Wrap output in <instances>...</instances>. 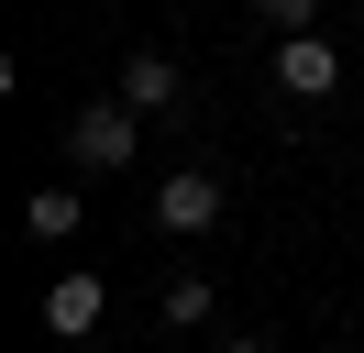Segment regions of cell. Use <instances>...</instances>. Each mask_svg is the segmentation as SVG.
<instances>
[{"label":"cell","instance_id":"cell-1","mask_svg":"<svg viewBox=\"0 0 364 353\" xmlns=\"http://www.w3.org/2000/svg\"><path fill=\"white\" fill-rule=\"evenodd\" d=\"M133 122H144V110H122V100H89V110L67 122V154H77L89 176H122V166H133Z\"/></svg>","mask_w":364,"mask_h":353},{"label":"cell","instance_id":"cell-2","mask_svg":"<svg viewBox=\"0 0 364 353\" xmlns=\"http://www.w3.org/2000/svg\"><path fill=\"white\" fill-rule=\"evenodd\" d=\"M155 221H166V232H210V221H221V176H210V166L155 176Z\"/></svg>","mask_w":364,"mask_h":353},{"label":"cell","instance_id":"cell-3","mask_svg":"<svg viewBox=\"0 0 364 353\" xmlns=\"http://www.w3.org/2000/svg\"><path fill=\"white\" fill-rule=\"evenodd\" d=\"M276 88H287V100H331V88H342L331 44H320V33H287V44H276Z\"/></svg>","mask_w":364,"mask_h":353},{"label":"cell","instance_id":"cell-4","mask_svg":"<svg viewBox=\"0 0 364 353\" xmlns=\"http://www.w3.org/2000/svg\"><path fill=\"white\" fill-rule=\"evenodd\" d=\"M100 309H111V298H100V276H89V265H67V276L45 287V331H55V342H77V331H100Z\"/></svg>","mask_w":364,"mask_h":353},{"label":"cell","instance_id":"cell-5","mask_svg":"<svg viewBox=\"0 0 364 353\" xmlns=\"http://www.w3.org/2000/svg\"><path fill=\"white\" fill-rule=\"evenodd\" d=\"M122 110H177V66H166V56H133V66H122Z\"/></svg>","mask_w":364,"mask_h":353},{"label":"cell","instance_id":"cell-6","mask_svg":"<svg viewBox=\"0 0 364 353\" xmlns=\"http://www.w3.org/2000/svg\"><path fill=\"white\" fill-rule=\"evenodd\" d=\"M23 221H33L45 243H67V232H77V188H33V210H23Z\"/></svg>","mask_w":364,"mask_h":353},{"label":"cell","instance_id":"cell-7","mask_svg":"<svg viewBox=\"0 0 364 353\" xmlns=\"http://www.w3.org/2000/svg\"><path fill=\"white\" fill-rule=\"evenodd\" d=\"M166 320L199 331V320H210V276H177V287H166Z\"/></svg>","mask_w":364,"mask_h":353},{"label":"cell","instance_id":"cell-8","mask_svg":"<svg viewBox=\"0 0 364 353\" xmlns=\"http://www.w3.org/2000/svg\"><path fill=\"white\" fill-rule=\"evenodd\" d=\"M254 11H265V22H276V44H287V33H309V22H320V0H254Z\"/></svg>","mask_w":364,"mask_h":353},{"label":"cell","instance_id":"cell-9","mask_svg":"<svg viewBox=\"0 0 364 353\" xmlns=\"http://www.w3.org/2000/svg\"><path fill=\"white\" fill-rule=\"evenodd\" d=\"M221 353H265V342H221Z\"/></svg>","mask_w":364,"mask_h":353}]
</instances>
